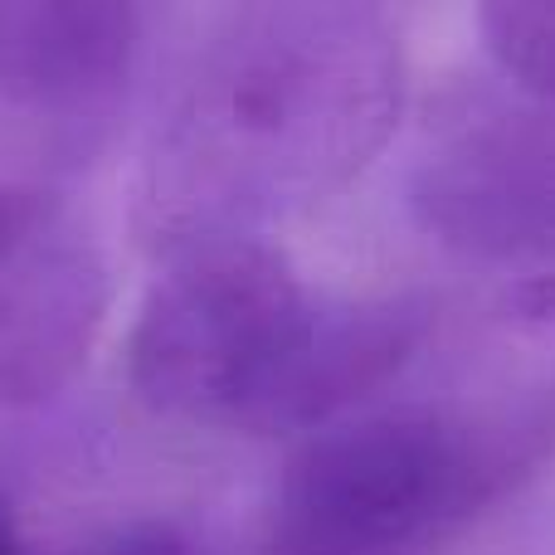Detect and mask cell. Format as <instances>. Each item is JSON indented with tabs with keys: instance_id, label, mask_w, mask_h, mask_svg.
I'll return each mask as SVG.
<instances>
[{
	"instance_id": "cell-1",
	"label": "cell",
	"mask_w": 555,
	"mask_h": 555,
	"mask_svg": "<svg viewBox=\"0 0 555 555\" xmlns=\"http://www.w3.org/2000/svg\"><path fill=\"white\" fill-rule=\"evenodd\" d=\"M400 117V44L351 0H269L195 64L146 162L166 254L322 201Z\"/></svg>"
},
{
	"instance_id": "cell-2",
	"label": "cell",
	"mask_w": 555,
	"mask_h": 555,
	"mask_svg": "<svg viewBox=\"0 0 555 555\" xmlns=\"http://www.w3.org/2000/svg\"><path fill=\"white\" fill-rule=\"evenodd\" d=\"M555 443V404L517 420L385 410L326 424L287 459L269 555H414L459 537Z\"/></svg>"
},
{
	"instance_id": "cell-3",
	"label": "cell",
	"mask_w": 555,
	"mask_h": 555,
	"mask_svg": "<svg viewBox=\"0 0 555 555\" xmlns=\"http://www.w3.org/2000/svg\"><path fill=\"white\" fill-rule=\"evenodd\" d=\"M312 302L293 259L259 234L185 244L132 322V390L156 414L240 429L302 336Z\"/></svg>"
},
{
	"instance_id": "cell-4",
	"label": "cell",
	"mask_w": 555,
	"mask_h": 555,
	"mask_svg": "<svg viewBox=\"0 0 555 555\" xmlns=\"http://www.w3.org/2000/svg\"><path fill=\"white\" fill-rule=\"evenodd\" d=\"M107 312V269L49 191L0 181V404H39L88 361Z\"/></svg>"
},
{
	"instance_id": "cell-5",
	"label": "cell",
	"mask_w": 555,
	"mask_h": 555,
	"mask_svg": "<svg viewBox=\"0 0 555 555\" xmlns=\"http://www.w3.org/2000/svg\"><path fill=\"white\" fill-rule=\"evenodd\" d=\"M414 215L439 244L478 259L551 254L555 103L478 113L443 137L414 176Z\"/></svg>"
},
{
	"instance_id": "cell-6",
	"label": "cell",
	"mask_w": 555,
	"mask_h": 555,
	"mask_svg": "<svg viewBox=\"0 0 555 555\" xmlns=\"http://www.w3.org/2000/svg\"><path fill=\"white\" fill-rule=\"evenodd\" d=\"M429 336V307L420 297H351V302H312L302 336L254 410L244 414V434H312L336 424L351 404L410 365V356Z\"/></svg>"
},
{
	"instance_id": "cell-7",
	"label": "cell",
	"mask_w": 555,
	"mask_h": 555,
	"mask_svg": "<svg viewBox=\"0 0 555 555\" xmlns=\"http://www.w3.org/2000/svg\"><path fill=\"white\" fill-rule=\"evenodd\" d=\"M166 0H0V98L88 113L142 64Z\"/></svg>"
},
{
	"instance_id": "cell-8",
	"label": "cell",
	"mask_w": 555,
	"mask_h": 555,
	"mask_svg": "<svg viewBox=\"0 0 555 555\" xmlns=\"http://www.w3.org/2000/svg\"><path fill=\"white\" fill-rule=\"evenodd\" d=\"M478 29L521 93L555 103V0H478Z\"/></svg>"
},
{
	"instance_id": "cell-9",
	"label": "cell",
	"mask_w": 555,
	"mask_h": 555,
	"mask_svg": "<svg viewBox=\"0 0 555 555\" xmlns=\"http://www.w3.org/2000/svg\"><path fill=\"white\" fill-rule=\"evenodd\" d=\"M64 555H195L191 541L166 521H127V527H107L98 537L78 541Z\"/></svg>"
}]
</instances>
